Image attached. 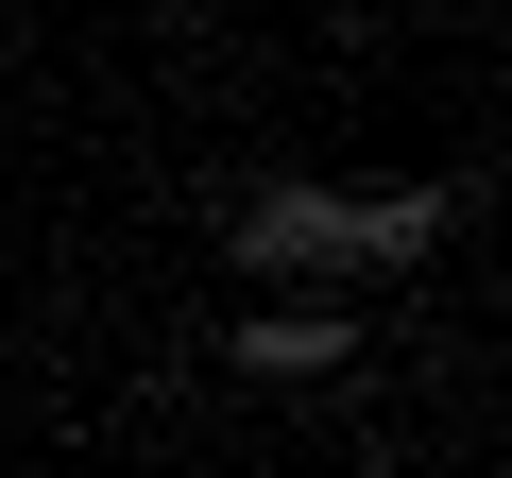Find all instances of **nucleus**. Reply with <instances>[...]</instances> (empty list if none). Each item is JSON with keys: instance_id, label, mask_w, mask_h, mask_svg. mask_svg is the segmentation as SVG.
<instances>
[{"instance_id": "1", "label": "nucleus", "mask_w": 512, "mask_h": 478, "mask_svg": "<svg viewBox=\"0 0 512 478\" xmlns=\"http://www.w3.org/2000/svg\"><path fill=\"white\" fill-rule=\"evenodd\" d=\"M239 239H256L274 274H342V257H359V274H410L427 239H444V205H427V188H274Z\"/></svg>"}, {"instance_id": "2", "label": "nucleus", "mask_w": 512, "mask_h": 478, "mask_svg": "<svg viewBox=\"0 0 512 478\" xmlns=\"http://www.w3.org/2000/svg\"><path fill=\"white\" fill-rule=\"evenodd\" d=\"M239 359H256V376H325L342 325H308V308H291V325H239Z\"/></svg>"}]
</instances>
